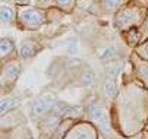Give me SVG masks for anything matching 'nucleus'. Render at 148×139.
<instances>
[{
	"label": "nucleus",
	"mask_w": 148,
	"mask_h": 139,
	"mask_svg": "<svg viewBox=\"0 0 148 139\" xmlns=\"http://www.w3.org/2000/svg\"><path fill=\"white\" fill-rule=\"evenodd\" d=\"M37 53V44L32 41H24L21 46V56L22 57H31Z\"/></svg>",
	"instance_id": "nucleus-6"
},
{
	"label": "nucleus",
	"mask_w": 148,
	"mask_h": 139,
	"mask_svg": "<svg viewBox=\"0 0 148 139\" xmlns=\"http://www.w3.org/2000/svg\"><path fill=\"white\" fill-rule=\"evenodd\" d=\"M90 116L92 117L94 122H97V125L106 135L110 133V120H109V116L104 108H101L98 106H92V107H90Z\"/></svg>",
	"instance_id": "nucleus-2"
},
{
	"label": "nucleus",
	"mask_w": 148,
	"mask_h": 139,
	"mask_svg": "<svg viewBox=\"0 0 148 139\" xmlns=\"http://www.w3.org/2000/svg\"><path fill=\"white\" fill-rule=\"evenodd\" d=\"M135 139H139V138H135Z\"/></svg>",
	"instance_id": "nucleus-22"
},
{
	"label": "nucleus",
	"mask_w": 148,
	"mask_h": 139,
	"mask_svg": "<svg viewBox=\"0 0 148 139\" xmlns=\"http://www.w3.org/2000/svg\"><path fill=\"white\" fill-rule=\"evenodd\" d=\"M126 40H128L129 44H135V43L138 41V29H136V28L129 29V32L126 34Z\"/></svg>",
	"instance_id": "nucleus-15"
},
{
	"label": "nucleus",
	"mask_w": 148,
	"mask_h": 139,
	"mask_svg": "<svg viewBox=\"0 0 148 139\" xmlns=\"http://www.w3.org/2000/svg\"><path fill=\"white\" fill-rule=\"evenodd\" d=\"M12 50H13V43L10 40H2V46H0V53H2V56L9 54Z\"/></svg>",
	"instance_id": "nucleus-12"
},
{
	"label": "nucleus",
	"mask_w": 148,
	"mask_h": 139,
	"mask_svg": "<svg viewBox=\"0 0 148 139\" xmlns=\"http://www.w3.org/2000/svg\"><path fill=\"white\" fill-rule=\"evenodd\" d=\"M21 21L28 28H37L43 22V16L37 9H24L21 12Z\"/></svg>",
	"instance_id": "nucleus-3"
},
{
	"label": "nucleus",
	"mask_w": 148,
	"mask_h": 139,
	"mask_svg": "<svg viewBox=\"0 0 148 139\" xmlns=\"http://www.w3.org/2000/svg\"><path fill=\"white\" fill-rule=\"evenodd\" d=\"M116 53H117L116 46H112V44L106 46V47L98 50V59L100 60H109V59H113L116 56Z\"/></svg>",
	"instance_id": "nucleus-5"
},
{
	"label": "nucleus",
	"mask_w": 148,
	"mask_h": 139,
	"mask_svg": "<svg viewBox=\"0 0 148 139\" xmlns=\"http://www.w3.org/2000/svg\"><path fill=\"white\" fill-rule=\"evenodd\" d=\"M5 75L8 76V78H12V79H15L18 75H19V66L16 65V63H9V65H6L5 66Z\"/></svg>",
	"instance_id": "nucleus-9"
},
{
	"label": "nucleus",
	"mask_w": 148,
	"mask_h": 139,
	"mask_svg": "<svg viewBox=\"0 0 148 139\" xmlns=\"http://www.w3.org/2000/svg\"><path fill=\"white\" fill-rule=\"evenodd\" d=\"M81 59H78V57H72L71 60H69V63H68V66L71 67V69H73L75 66H78V65H81Z\"/></svg>",
	"instance_id": "nucleus-18"
},
{
	"label": "nucleus",
	"mask_w": 148,
	"mask_h": 139,
	"mask_svg": "<svg viewBox=\"0 0 148 139\" xmlns=\"http://www.w3.org/2000/svg\"><path fill=\"white\" fill-rule=\"evenodd\" d=\"M16 104H18V100H16V98H10V97L3 98V100H2V106H0L2 114H5V113H6V111H9L10 108L16 107Z\"/></svg>",
	"instance_id": "nucleus-7"
},
{
	"label": "nucleus",
	"mask_w": 148,
	"mask_h": 139,
	"mask_svg": "<svg viewBox=\"0 0 148 139\" xmlns=\"http://www.w3.org/2000/svg\"><path fill=\"white\" fill-rule=\"evenodd\" d=\"M59 120H60V116L54 113V114H51V116H49V117L46 119L44 125H46L47 127H54V126L59 123Z\"/></svg>",
	"instance_id": "nucleus-14"
},
{
	"label": "nucleus",
	"mask_w": 148,
	"mask_h": 139,
	"mask_svg": "<svg viewBox=\"0 0 148 139\" xmlns=\"http://www.w3.org/2000/svg\"><path fill=\"white\" fill-rule=\"evenodd\" d=\"M0 13H2V21L3 22H9L10 19L13 18V9L8 5H2V10H0Z\"/></svg>",
	"instance_id": "nucleus-11"
},
{
	"label": "nucleus",
	"mask_w": 148,
	"mask_h": 139,
	"mask_svg": "<svg viewBox=\"0 0 148 139\" xmlns=\"http://www.w3.org/2000/svg\"><path fill=\"white\" fill-rule=\"evenodd\" d=\"M120 2H122V0H103L104 6L107 7V9H114V7H117V6L120 5Z\"/></svg>",
	"instance_id": "nucleus-16"
},
{
	"label": "nucleus",
	"mask_w": 148,
	"mask_h": 139,
	"mask_svg": "<svg viewBox=\"0 0 148 139\" xmlns=\"http://www.w3.org/2000/svg\"><path fill=\"white\" fill-rule=\"evenodd\" d=\"M54 106H56V95L54 94H44V95L38 97L31 104L29 113H31L32 117H40V116L46 114Z\"/></svg>",
	"instance_id": "nucleus-1"
},
{
	"label": "nucleus",
	"mask_w": 148,
	"mask_h": 139,
	"mask_svg": "<svg viewBox=\"0 0 148 139\" xmlns=\"http://www.w3.org/2000/svg\"><path fill=\"white\" fill-rule=\"evenodd\" d=\"M81 81H82V84L85 85V87H91L94 84V75H92V72L90 69H85V70L82 72Z\"/></svg>",
	"instance_id": "nucleus-10"
},
{
	"label": "nucleus",
	"mask_w": 148,
	"mask_h": 139,
	"mask_svg": "<svg viewBox=\"0 0 148 139\" xmlns=\"http://www.w3.org/2000/svg\"><path fill=\"white\" fill-rule=\"evenodd\" d=\"M138 19V12L134 10V9H128V10H125V12H120L117 15V19H116V22L119 27H126V25H129L132 22H135Z\"/></svg>",
	"instance_id": "nucleus-4"
},
{
	"label": "nucleus",
	"mask_w": 148,
	"mask_h": 139,
	"mask_svg": "<svg viewBox=\"0 0 148 139\" xmlns=\"http://www.w3.org/2000/svg\"><path fill=\"white\" fill-rule=\"evenodd\" d=\"M57 3H59L60 6H66V5L71 3V0H57Z\"/></svg>",
	"instance_id": "nucleus-19"
},
{
	"label": "nucleus",
	"mask_w": 148,
	"mask_h": 139,
	"mask_svg": "<svg viewBox=\"0 0 148 139\" xmlns=\"http://www.w3.org/2000/svg\"><path fill=\"white\" fill-rule=\"evenodd\" d=\"M16 3H21V5H24V3H28V0H15Z\"/></svg>",
	"instance_id": "nucleus-20"
},
{
	"label": "nucleus",
	"mask_w": 148,
	"mask_h": 139,
	"mask_svg": "<svg viewBox=\"0 0 148 139\" xmlns=\"http://www.w3.org/2000/svg\"><path fill=\"white\" fill-rule=\"evenodd\" d=\"M104 92H106V95H107L109 98L116 97L117 89H116V84H114V81H112V79H106V84H104Z\"/></svg>",
	"instance_id": "nucleus-8"
},
{
	"label": "nucleus",
	"mask_w": 148,
	"mask_h": 139,
	"mask_svg": "<svg viewBox=\"0 0 148 139\" xmlns=\"http://www.w3.org/2000/svg\"><path fill=\"white\" fill-rule=\"evenodd\" d=\"M145 53H147V57H148V43H147V46H145Z\"/></svg>",
	"instance_id": "nucleus-21"
},
{
	"label": "nucleus",
	"mask_w": 148,
	"mask_h": 139,
	"mask_svg": "<svg viewBox=\"0 0 148 139\" xmlns=\"http://www.w3.org/2000/svg\"><path fill=\"white\" fill-rule=\"evenodd\" d=\"M141 75L144 78V81L148 84V65H142L141 66Z\"/></svg>",
	"instance_id": "nucleus-17"
},
{
	"label": "nucleus",
	"mask_w": 148,
	"mask_h": 139,
	"mask_svg": "<svg viewBox=\"0 0 148 139\" xmlns=\"http://www.w3.org/2000/svg\"><path fill=\"white\" fill-rule=\"evenodd\" d=\"M119 70H120V63H116V65L109 66L107 67V78H106V79H112V81H114V78L119 73Z\"/></svg>",
	"instance_id": "nucleus-13"
}]
</instances>
